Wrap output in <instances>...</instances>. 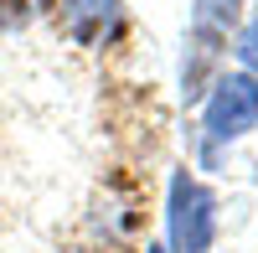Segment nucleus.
<instances>
[{"instance_id":"nucleus-6","label":"nucleus","mask_w":258,"mask_h":253,"mask_svg":"<svg viewBox=\"0 0 258 253\" xmlns=\"http://www.w3.org/2000/svg\"><path fill=\"white\" fill-rule=\"evenodd\" d=\"M31 21V0H0V31H16Z\"/></svg>"},{"instance_id":"nucleus-4","label":"nucleus","mask_w":258,"mask_h":253,"mask_svg":"<svg viewBox=\"0 0 258 253\" xmlns=\"http://www.w3.org/2000/svg\"><path fill=\"white\" fill-rule=\"evenodd\" d=\"M217 52H222V36H217V31H197V41H191V62H186V73H181L186 103L202 93V83H207V73H212V62H217Z\"/></svg>"},{"instance_id":"nucleus-8","label":"nucleus","mask_w":258,"mask_h":253,"mask_svg":"<svg viewBox=\"0 0 258 253\" xmlns=\"http://www.w3.org/2000/svg\"><path fill=\"white\" fill-rule=\"evenodd\" d=\"M145 253H165V248H145Z\"/></svg>"},{"instance_id":"nucleus-1","label":"nucleus","mask_w":258,"mask_h":253,"mask_svg":"<svg viewBox=\"0 0 258 253\" xmlns=\"http://www.w3.org/2000/svg\"><path fill=\"white\" fill-rule=\"evenodd\" d=\"M165 217H170V248L176 253H207L212 238H217V202L186 171H176V181H170V212Z\"/></svg>"},{"instance_id":"nucleus-3","label":"nucleus","mask_w":258,"mask_h":253,"mask_svg":"<svg viewBox=\"0 0 258 253\" xmlns=\"http://www.w3.org/2000/svg\"><path fill=\"white\" fill-rule=\"evenodd\" d=\"M114 21H119V0H62V26L83 47H93Z\"/></svg>"},{"instance_id":"nucleus-7","label":"nucleus","mask_w":258,"mask_h":253,"mask_svg":"<svg viewBox=\"0 0 258 253\" xmlns=\"http://www.w3.org/2000/svg\"><path fill=\"white\" fill-rule=\"evenodd\" d=\"M243 52H258V26H248V31H243Z\"/></svg>"},{"instance_id":"nucleus-5","label":"nucleus","mask_w":258,"mask_h":253,"mask_svg":"<svg viewBox=\"0 0 258 253\" xmlns=\"http://www.w3.org/2000/svg\"><path fill=\"white\" fill-rule=\"evenodd\" d=\"M238 6H243V0H197L191 21H197V31H217V36H227V26L238 21Z\"/></svg>"},{"instance_id":"nucleus-2","label":"nucleus","mask_w":258,"mask_h":253,"mask_svg":"<svg viewBox=\"0 0 258 253\" xmlns=\"http://www.w3.org/2000/svg\"><path fill=\"white\" fill-rule=\"evenodd\" d=\"M258 124V78L248 73H227L217 78V88L207 98V140L222 145V140H238Z\"/></svg>"}]
</instances>
